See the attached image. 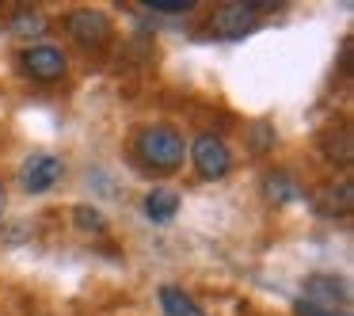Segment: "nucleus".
<instances>
[{"instance_id": "f257e3e1", "label": "nucleus", "mask_w": 354, "mask_h": 316, "mask_svg": "<svg viewBox=\"0 0 354 316\" xmlns=\"http://www.w3.org/2000/svg\"><path fill=\"white\" fill-rule=\"evenodd\" d=\"M133 153L153 171H176L187 156V145H183V133L171 130V126H145L133 141Z\"/></svg>"}, {"instance_id": "7ed1b4c3", "label": "nucleus", "mask_w": 354, "mask_h": 316, "mask_svg": "<svg viewBox=\"0 0 354 316\" xmlns=\"http://www.w3.org/2000/svg\"><path fill=\"white\" fill-rule=\"evenodd\" d=\"M278 8L274 0H248V4H225V8L214 12V31L225 35V39H240L244 31H252L259 24V12H270Z\"/></svg>"}, {"instance_id": "f03ea898", "label": "nucleus", "mask_w": 354, "mask_h": 316, "mask_svg": "<svg viewBox=\"0 0 354 316\" xmlns=\"http://www.w3.org/2000/svg\"><path fill=\"white\" fill-rule=\"evenodd\" d=\"M65 179V160L54 153H31L19 168V187L27 194H46Z\"/></svg>"}, {"instance_id": "6e6552de", "label": "nucleus", "mask_w": 354, "mask_h": 316, "mask_svg": "<svg viewBox=\"0 0 354 316\" xmlns=\"http://www.w3.org/2000/svg\"><path fill=\"white\" fill-rule=\"evenodd\" d=\"M179 214V194L176 191H153L145 198V217L153 225H168Z\"/></svg>"}, {"instance_id": "423d86ee", "label": "nucleus", "mask_w": 354, "mask_h": 316, "mask_svg": "<svg viewBox=\"0 0 354 316\" xmlns=\"http://www.w3.org/2000/svg\"><path fill=\"white\" fill-rule=\"evenodd\" d=\"M65 69H69V57H65L57 46H31L24 54V73L31 80H39V84H54V80H62Z\"/></svg>"}, {"instance_id": "1a4fd4ad", "label": "nucleus", "mask_w": 354, "mask_h": 316, "mask_svg": "<svg viewBox=\"0 0 354 316\" xmlns=\"http://www.w3.org/2000/svg\"><path fill=\"white\" fill-rule=\"evenodd\" d=\"M267 194H270L274 202H293L301 191H297V183H293L290 176H270V179H267Z\"/></svg>"}, {"instance_id": "0eeeda50", "label": "nucleus", "mask_w": 354, "mask_h": 316, "mask_svg": "<svg viewBox=\"0 0 354 316\" xmlns=\"http://www.w3.org/2000/svg\"><path fill=\"white\" fill-rule=\"evenodd\" d=\"M160 305L168 316H206V308H198V301L179 286H160Z\"/></svg>"}, {"instance_id": "20e7f679", "label": "nucleus", "mask_w": 354, "mask_h": 316, "mask_svg": "<svg viewBox=\"0 0 354 316\" xmlns=\"http://www.w3.org/2000/svg\"><path fill=\"white\" fill-rule=\"evenodd\" d=\"M191 160H194V168H198L202 179H225L232 168V153L217 133H198V138H194Z\"/></svg>"}, {"instance_id": "9b49d317", "label": "nucleus", "mask_w": 354, "mask_h": 316, "mask_svg": "<svg viewBox=\"0 0 354 316\" xmlns=\"http://www.w3.org/2000/svg\"><path fill=\"white\" fill-rule=\"evenodd\" d=\"M73 217H77L80 229H92V232H103V229H107L103 214H100V210H92V206H77V210H73Z\"/></svg>"}, {"instance_id": "4468645a", "label": "nucleus", "mask_w": 354, "mask_h": 316, "mask_svg": "<svg viewBox=\"0 0 354 316\" xmlns=\"http://www.w3.org/2000/svg\"><path fill=\"white\" fill-rule=\"evenodd\" d=\"M4 206H8V191H4V183H0V221H4Z\"/></svg>"}, {"instance_id": "39448f33", "label": "nucleus", "mask_w": 354, "mask_h": 316, "mask_svg": "<svg viewBox=\"0 0 354 316\" xmlns=\"http://www.w3.org/2000/svg\"><path fill=\"white\" fill-rule=\"evenodd\" d=\"M65 31H69L73 39L80 42V46L100 50V46H107V42H111L115 27H111V19L103 16V12H95V8H77L69 19H65Z\"/></svg>"}, {"instance_id": "ddd939ff", "label": "nucleus", "mask_w": 354, "mask_h": 316, "mask_svg": "<svg viewBox=\"0 0 354 316\" xmlns=\"http://www.w3.org/2000/svg\"><path fill=\"white\" fill-rule=\"evenodd\" d=\"M301 316H346V313H331V308H320V305H308V301H301Z\"/></svg>"}, {"instance_id": "9d476101", "label": "nucleus", "mask_w": 354, "mask_h": 316, "mask_svg": "<svg viewBox=\"0 0 354 316\" xmlns=\"http://www.w3.org/2000/svg\"><path fill=\"white\" fill-rule=\"evenodd\" d=\"M12 31L16 35H42L46 31V19H42L39 12H19L16 24H12Z\"/></svg>"}, {"instance_id": "f8f14e48", "label": "nucleus", "mask_w": 354, "mask_h": 316, "mask_svg": "<svg viewBox=\"0 0 354 316\" xmlns=\"http://www.w3.org/2000/svg\"><path fill=\"white\" fill-rule=\"evenodd\" d=\"M145 8L149 12H191L194 8V0H145Z\"/></svg>"}]
</instances>
